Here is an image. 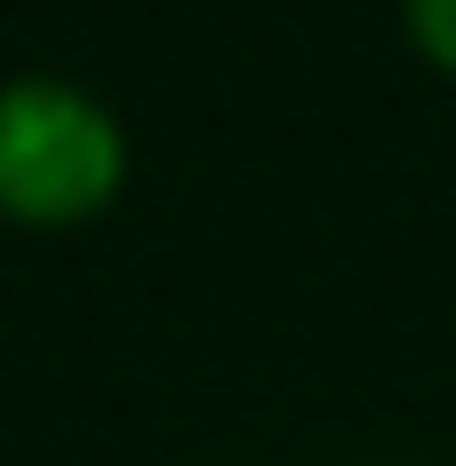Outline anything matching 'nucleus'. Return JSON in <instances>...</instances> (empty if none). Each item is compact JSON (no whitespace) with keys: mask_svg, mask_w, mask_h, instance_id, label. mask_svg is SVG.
Masks as SVG:
<instances>
[{"mask_svg":"<svg viewBox=\"0 0 456 466\" xmlns=\"http://www.w3.org/2000/svg\"><path fill=\"white\" fill-rule=\"evenodd\" d=\"M125 126L81 81L27 72L0 81V216L27 233H63L108 216L125 188Z\"/></svg>","mask_w":456,"mask_h":466,"instance_id":"f257e3e1","label":"nucleus"},{"mask_svg":"<svg viewBox=\"0 0 456 466\" xmlns=\"http://www.w3.org/2000/svg\"><path fill=\"white\" fill-rule=\"evenodd\" d=\"M402 36H411V55L430 72L456 81V0H402Z\"/></svg>","mask_w":456,"mask_h":466,"instance_id":"f03ea898","label":"nucleus"}]
</instances>
